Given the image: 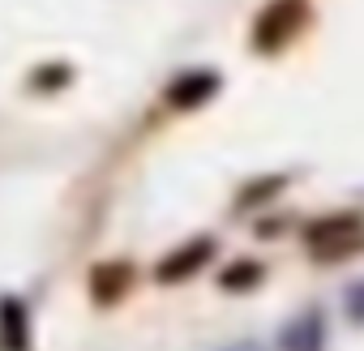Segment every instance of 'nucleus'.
I'll return each mask as SVG.
<instances>
[{
  "label": "nucleus",
  "mask_w": 364,
  "mask_h": 351,
  "mask_svg": "<svg viewBox=\"0 0 364 351\" xmlns=\"http://www.w3.org/2000/svg\"><path fill=\"white\" fill-rule=\"evenodd\" d=\"M219 283H223L228 291H253V287L262 283V266H257V261H236V266L223 270Z\"/></svg>",
  "instance_id": "nucleus-7"
},
{
  "label": "nucleus",
  "mask_w": 364,
  "mask_h": 351,
  "mask_svg": "<svg viewBox=\"0 0 364 351\" xmlns=\"http://www.w3.org/2000/svg\"><path fill=\"white\" fill-rule=\"evenodd\" d=\"M283 189V176H266V180H257L249 193H240V206H257V202H266L270 193H279Z\"/></svg>",
  "instance_id": "nucleus-9"
},
{
  "label": "nucleus",
  "mask_w": 364,
  "mask_h": 351,
  "mask_svg": "<svg viewBox=\"0 0 364 351\" xmlns=\"http://www.w3.org/2000/svg\"><path fill=\"white\" fill-rule=\"evenodd\" d=\"M129 287V266H103V270H95V291H99V300H112V296H120Z\"/></svg>",
  "instance_id": "nucleus-8"
},
{
  "label": "nucleus",
  "mask_w": 364,
  "mask_h": 351,
  "mask_svg": "<svg viewBox=\"0 0 364 351\" xmlns=\"http://www.w3.org/2000/svg\"><path fill=\"white\" fill-rule=\"evenodd\" d=\"M0 342L5 351H26V308L18 300L0 304Z\"/></svg>",
  "instance_id": "nucleus-6"
},
{
  "label": "nucleus",
  "mask_w": 364,
  "mask_h": 351,
  "mask_svg": "<svg viewBox=\"0 0 364 351\" xmlns=\"http://www.w3.org/2000/svg\"><path fill=\"white\" fill-rule=\"evenodd\" d=\"M321 347H326V321H321V313H300L279 334V351H321Z\"/></svg>",
  "instance_id": "nucleus-4"
},
{
  "label": "nucleus",
  "mask_w": 364,
  "mask_h": 351,
  "mask_svg": "<svg viewBox=\"0 0 364 351\" xmlns=\"http://www.w3.org/2000/svg\"><path fill=\"white\" fill-rule=\"evenodd\" d=\"M215 90H219V77H215V73H189V77H180V82L167 90V99H171L176 107H198V103H206Z\"/></svg>",
  "instance_id": "nucleus-5"
},
{
  "label": "nucleus",
  "mask_w": 364,
  "mask_h": 351,
  "mask_svg": "<svg viewBox=\"0 0 364 351\" xmlns=\"http://www.w3.org/2000/svg\"><path fill=\"white\" fill-rule=\"evenodd\" d=\"M343 313H347L355 325H364V279H360V283H351V291L343 296Z\"/></svg>",
  "instance_id": "nucleus-10"
},
{
  "label": "nucleus",
  "mask_w": 364,
  "mask_h": 351,
  "mask_svg": "<svg viewBox=\"0 0 364 351\" xmlns=\"http://www.w3.org/2000/svg\"><path fill=\"white\" fill-rule=\"evenodd\" d=\"M228 351H262L257 342H240V347H228Z\"/></svg>",
  "instance_id": "nucleus-11"
},
{
  "label": "nucleus",
  "mask_w": 364,
  "mask_h": 351,
  "mask_svg": "<svg viewBox=\"0 0 364 351\" xmlns=\"http://www.w3.org/2000/svg\"><path fill=\"white\" fill-rule=\"evenodd\" d=\"M210 257H215V240H193V244H185V249H176L171 257H163L154 274H159V283H180V279L198 274Z\"/></svg>",
  "instance_id": "nucleus-3"
},
{
  "label": "nucleus",
  "mask_w": 364,
  "mask_h": 351,
  "mask_svg": "<svg viewBox=\"0 0 364 351\" xmlns=\"http://www.w3.org/2000/svg\"><path fill=\"white\" fill-rule=\"evenodd\" d=\"M304 240H309V253H313L317 261H343V257H355V253H364V215H355V210L326 215V219L309 223Z\"/></svg>",
  "instance_id": "nucleus-1"
},
{
  "label": "nucleus",
  "mask_w": 364,
  "mask_h": 351,
  "mask_svg": "<svg viewBox=\"0 0 364 351\" xmlns=\"http://www.w3.org/2000/svg\"><path fill=\"white\" fill-rule=\"evenodd\" d=\"M309 5L304 0H274V5H266L262 9V18H257V26H253V48L257 52H279V48H287L304 26H309Z\"/></svg>",
  "instance_id": "nucleus-2"
}]
</instances>
